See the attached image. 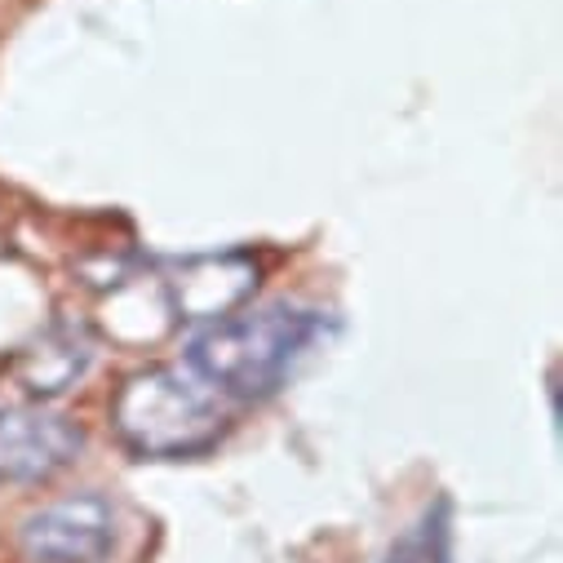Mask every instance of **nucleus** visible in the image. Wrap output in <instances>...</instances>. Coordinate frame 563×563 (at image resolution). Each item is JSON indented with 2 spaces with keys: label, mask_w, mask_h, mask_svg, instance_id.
I'll return each mask as SVG.
<instances>
[{
  "label": "nucleus",
  "mask_w": 563,
  "mask_h": 563,
  "mask_svg": "<svg viewBox=\"0 0 563 563\" xmlns=\"http://www.w3.org/2000/svg\"><path fill=\"white\" fill-rule=\"evenodd\" d=\"M93 364V338L85 324H71V320H54V324H41L32 338H23L14 346V360H10V377L23 395L32 399H49V395H63L71 390Z\"/></svg>",
  "instance_id": "423d86ee"
},
{
  "label": "nucleus",
  "mask_w": 563,
  "mask_h": 563,
  "mask_svg": "<svg viewBox=\"0 0 563 563\" xmlns=\"http://www.w3.org/2000/svg\"><path fill=\"white\" fill-rule=\"evenodd\" d=\"M80 449L85 431L76 421L32 404H0V484H41L67 471Z\"/></svg>",
  "instance_id": "20e7f679"
},
{
  "label": "nucleus",
  "mask_w": 563,
  "mask_h": 563,
  "mask_svg": "<svg viewBox=\"0 0 563 563\" xmlns=\"http://www.w3.org/2000/svg\"><path fill=\"white\" fill-rule=\"evenodd\" d=\"M32 563H102L115 545V510L98 493H71L32 510L19 528Z\"/></svg>",
  "instance_id": "7ed1b4c3"
},
{
  "label": "nucleus",
  "mask_w": 563,
  "mask_h": 563,
  "mask_svg": "<svg viewBox=\"0 0 563 563\" xmlns=\"http://www.w3.org/2000/svg\"><path fill=\"white\" fill-rule=\"evenodd\" d=\"M111 427L137 457H196L218 444L227 417L209 386H196L178 368H143L115 390Z\"/></svg>",
  "instance_id": "f03ea898"
},
{
  "label": "nucleus",
  "mask_w": 563,
  "mask_h": 563,
  "mask_svg": "<svg viewBox=\"0 0 563 563\" xmlns=\"http://www.w3.org/2000/svg\"><path fill=\"white\" fill-rule=\"evenodd\" d=\"M320 316L294 302H266L253 311H235L213 320L187 346V368L231 399H262L271 395L294 360L316 342Z\"/></svg>",
  "instance_id": "f257e3e1"
},
{
  "label": "nucleus",
  "mask_w": 563,
  "mask_h": 563,
  "mask_svg": "<svg viewBox=\"0 0 563 563\" xmlns=\"http://www.w3.org/2000/svg\"><path fill=\"white\" fill-rule=\"evenodd\" d=\"M257 289V262L249 253H205L187 257L174 279H165L169 311L178 320H218L235 311Z\"/></svg>",
  "instance_id": "39448f33"
}]
</instances>
